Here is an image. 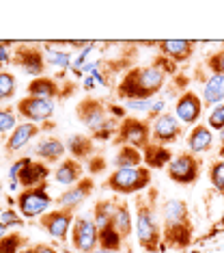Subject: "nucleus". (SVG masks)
I'll return each mask as SVG.
<instances>
[{"label": "nucleus", "mask_w": 224, "mask_h": 253, "mask_svg": "<svg viewBox=\"0 0 224 253\" xmlns=\"http://www.w3.org/2000/svg\"><path fill=\"white\" fill-rule=\"evenodd\" d=\"M166 83H168V74L153 63L147 67H131L117 84V95L125 102L153 100L166 87Z\"/></svg>", "instance_id": "obj_1"}, {"label": "nucleus", "mask_w": 224, "mask_h": 253, "mask_svg": "<svg viewBox=\"0 0 224 253\" xmlns=\"http://www.w3.org/2000/svg\"><path fill=\"white\" fill-rule=\"evenodd\" d=\"M162 218H164V251L166 249H186L192 243L194 227L190 221V210L183 199H168L162 206Z\"/></svg>", "instance_id": "obj_2"}, {"label": "nucleus", "mask_w": 224, "mask_h": 253, "mask_svg": "<svg viewBox=\"0 0 224 253\" xmlns=\"http://www.w3.org/2000/svg\"><path fill=\"white\" fill-rule=\"evenodd\" d=\"M76 117L82 122L84 128L93 134L95 141H108L112 134H117L119 122L95 97H84L82 102H78Z\"/></svg>", "instance_id": "obj_3"}, {"label": "nucleus", "mask_w": 224, "mask_h": 253, "mask_svg": "<svg viewBox=\"0 0 224 253\" xmlns=\"http://www.w3.org/2000/svg\"><path fill=\"white\" fill-rule=\"evenodd\" d=\"M136 236H138V245L147 253L164 251L162 227H160V221L155 216L151 199L138 197L136 201Z\"/></svg>", "instance_id": "obj_4"}, {"label": "nucleus", "mask_w": 224, "mask_h": 253, "mask_svg": "<svg viewBox=\"0 0 224 253\" xmlns=\"http://www.w3.org/2000/svg\"><path fill=\"white\" fill-rule=\"evenodd\" d=\"M151 184V169L147 167H128V169H114L106 180V188L117 195H138L147 191Z\"/></svg>", "instance_id": "obj_5"}, {"label": "nucleus", "mask_w": 224, "mask_h": 253, "mask_svg": "<svg viewBox=\"0 0 224 253\" xmlns=\"http://www.w3.org/2000/svg\"><path fill=\"white\" fill-rule=\"evenodd\" d=\"M114 143L121 145H129L136 149H145L149 143H151V126H149L145 119L140 117H125L119 122L117 134H114Z\"/></svg>", "instance_id": "obj_6"}, {"label": "nucleus", "mask_w": 224, "mask_h": 253, "mask_svg": "<svg viewBox=\"0 0 224 253\" xmlns=\"http://www.w3.org/2000/svg\"><path fill=\"white\" fill-rule=\"evenodd\" d=\"M17 212L22 214V218H37L43 216L45 212H50L52 197L48 193V186H37V188H24L15 199Z\"/></svg>", "instance_id": "obj_7"}, {"label": "nucleus", "mask_w": 224, "mask_h": 253, "mask_svg": "<svg viewBox=\"0 0 224 253\" xmlns=\"http://www.w3.org/2000/svg\"><path fill=\"white\" fill-rule=\"evenodd\" d=\"M200 167H203V163H200L198 156H194L192 152H181L166 167V175L175 184L190 186V184H194L200 177Z\"/></svg>", "instance_id": "obj_8"}, {"label": "nucleus", "mask_w": 224, "mask_h": 253, "mask_svg": "<svg viewBox=\"0 0 224 253\" xmlns=\"http://www.w3.org/2000/svg\"><path fill=\"white\" fill-rule=\"evenodd\" d=\"M71 247L76 253H93L95 249H99V227L95 225V221L86 216H80L73 221Z\"/></svg>", "instance_id": "obj_9"}, {"label": "nucleus", "mask_w": 224, "mask_h": 253, "mask_svg": "<svg viewBox=\"0 0 224 253\" xmlns=\"http://www.w3.org/2000/svg\"><path fill=\"white\" fill-rule=\"evenodd\" d=\"M73 221H76V212L73 210L56 208V210L45 212V214L41 216V221H39V225H41L54 240L67 243V238H71Z\"/></svg>", "instance_id": "obj_10"}, {"label": "nucleus", "mask_w": 224, "mask_h": 253, "mask_svg": "<svg viewBox=\"0 0 224 253\" xmlns=\"http://www.w3.org/2000/svg\"><path fill=\"white\" fill-rule=\"evenodd\" d=\"M15 113L20 115L24 122H31V124L48 122V119L52 117V113H54V100L26 95L15 104Z\"/></svg>", "instance_id": "obj_11"}, {"label": "nucleus", "mask_w": 224, "mask_h": 253, "mask_svg": "<svg viewBox=\"0 0 224 253\" xmlns=\"http://www.w3.org/2000/svg\"><path fill=\"white\" fill-rule=\"evenodd\" d=\"M183 134V126L179 119L175 117V113H162L153 119L151 124V143L168 147L170 143H175Z\"/></svg>", "instance_id": "obj_12"}, {"label": "nucleus", "mask_w": 224, "mask_h": 253, "mask_svg": "<svg viewBox=\"0 0 224 253\" xmlns=\"http://www.w3.org/2000/svg\"><path fill=\"white\" fill-rule=\"evenodd\" d=\"M17 67H22L28 76L32 78H41L45 72V56L41 48H32V45H20L17 50H13V61Z\"/></svg>", "instance_id": "obj_13"}, {"label": "nucleus", "mask_w": 224, "mask_h": 253, "mask_svg": "<svg viewBox=\"0 0 224 253\" xmlns=\"http://www.w3.org/2000/svg\"><path fill=\"white\" fill-rule=\"evenodd\" d=\"M203 100L194 91H183L175 102V117L181 126H196L200 115H203Z\"/></svg>", "instance_id": "obj_14"}, {"label": "nucleus", "mask_w": 224, "mask_h": 253, "mask_svg": "<svg viewBox=\"0 0 224 253\" xmlns=\"http://www.w3.org/2000/svg\"><path fill=\"white\" fill-rule=\"evenodd\" d=\"M93 188H95L93 177L84 175L78 184H73V186L65 188V191H63L59 197H56V206H59V208H63V210H73V212H76L78 206H82L84 201L91 197Z\"/></svg>", "instance_id": "obj_15"}, {"label": "nucleus", "mask_w": 224, "mask_h": 253, "mask_svg": "<svg viewBox=\"0 0 224 253\" xmlns=\"http://www.w3.org/2000/svg\"><path fill=\"white\" fill-rule=\"evenodd\" d=\"M160 54L170 59L172 63H186L196 50V42L192 39H166V42H158Z\"/></svg>", "instance_id": "obj_16"}, {"label": "nucleus", "mask_w": 224, "mask_h": 253, "mask_svg": "<svg viewBox=\"0 0 224 253\" xmlns=\"http://www.w3.org/2000/svg\"><path fill=\"white\" fill-rule=\"evenodd\" d=\"M50 167L41 163V160H28L26 167L20 171V177H17V184L22 188H37V186H43L45 180L50 177Z\"/></svg>", "instance_id": "obj_17"}, {"label": "nucleus", "mask_w": 224, "mask_h": 253, "mask_svg": "<svg viewBox=\"0 0 224 253\" xmlns=\"http://www.w3.org/2000/svg\"><path fill=\"white\" fill-rule=\"evenodd\" d=\"M52 175H54V182L61 186H73L84 177V165L73 158H63L61 165L52 171Z\"/></svg>", "instance_id": "obj_18"}, {"label": "nucleus", "mask_w": 224, "mask_h": 253, "mask_svg": "<svg viewBox=\"0 0 224 253\" xmlns=\"http://www.w3.org/2000/svg\"><path fill=\"white\" fill-rule=\"evenodd\" d=\"M67 154V145L56 136H43L41 141L34 147V156L41 158V163L50 165V163H61Z\"/></svg>", "instance_id": "obj_19"}, {"label": "nucleus", "mask_w": 224, "mask_h": 253, "mask_svg": "<svg viewBox=\"0 0 224 253\" xmlns=\"http://www.w3.org/2000/svg\"><path fill=\"white\" fill-rule=\"evenodd\" d=\"M188 149L198 156V154H205L214 147V132L209 130V126H203V124H196L192 130L188 132Z\"/></svg>", "instance_id": "obj_20"}, {"label": "nucleus", "mask_w": 224, "mask_h": 253, "mask_svg": "<svg viewBox=\"0 0 224 253\" xmlns=\"http://www.w3.org/2000/svg\"><path fill=\"white\" fill-rule=\"evenodd\" d=\"M37 134H39V126L37 124H31V122L17 124V128L11 132L9 141L4 143V149H7V154H13V152H17V149L26 147Z\"/></svg>", "instance_id": "obj_21"}, {"label": "nucleus", "mask_w": 224, "mask_h": 253, "mask_svg": "<svg viewBox=\"0 0 224 253\" xmlns=\"http://www.w3.org/2000/svg\"><path fill=\"white\" fill-rule=\"evenodd\" d=\"M175 158L172 152L164 145H158V143H149V145L142 149V163H145L147 169H164V167L170 165V160Z\"/></svg>", "instance_id": "obj_22"}, {"label": "nucleus", "mask_w": 224, "mask_h": 253, "mask_svg": "<svg viewBox=\"0 0 224 253\" xmlns=\"http://www.w3.org/2000/svg\"><path fill=\"white\" fill-rule=\"evenodd\" d=\"M205 106H218L224 100V76L220 74H209L203 83V95H200Z\"/></svg>", "instance_id": "obj_23"}, {"label": "nucleus", "mask_w": 224, "mask_h": 253, "mask_svg": "<svg viewBox=\"0 0 224 253\" xmlns=\"http://www.w3.org/2000/svg\"><path fill=\"white\" fill-rule=\"evenodd\" d=\"M67 145V152H69V158L73 160H86L95 154V139L93 136H84V134H73L69 136V141L65 143Z\"/></svg>", "instance_id": "obj_24"}, {"label": "nucleus", "mask_w": 224, "mask_h": 253, "mask_svg": "<svg viewBox=\"0 0 224 253\" xmlns=\"http://www.w3.org/2000/svg\"><path fill=\"white\" fill-rule=\"evenodd\" d=\"M26 91H28L26 95L45 97V100H54V97L61 95V89H59V84H56V80H54V78H48V76L32 78Z\"/></svg>", "instance_id": "obj_25"}, {"label": "nucleus", "mask_w": 224, "mask_h": 253, "mask_svg": "<svg viewBox=\"0 0 224 253\" xmlns=\"http://www.w3.org/2000/svg\"><path fill=\"white\" fill-rule=\"evenodd\" d=\"M112 225L123 236V240L129 238L131 229H134V216H131L129 204H125V201H119L117 204V210H114V216H112Z\"/></svg>", "instance_id": "obj_26"}, {"label": "nucleus", "mask_w": 224, "mask_h": 253, "mask_svg": "<svg viewBox=\"0 0 224 253\" xmlns=\"http://www.w3.org/2000/svg\"><path fill=\"white\" fill-rule=\"evenodd\" d=\"M114 169H128V167H140L142 165V152L129 145H121L117 149V156L112 158Z\"/></svg>", "instance_id": "obj_27"}, {"label": "nucleus", "mask_w": 224, "mask_h": 253, "mask_svg": "<svg viewBox=\"0 0 224 253\" xmlns=\"http://www.w3.org/2000/svg\"><path fill=\"white\" fill-rule=\"evenodd\" d=\"M117 204L119 201H112V199H101V201H97L95 204L93 221H95V225L99 229L112 225V216H114V210H117Z\"/></svg>", "instance_id": "obj_28"}, {"label": "nucleus", "mask_w": 224, "mask_h": 253, "mask_svg": "<svg viewBox=\"0 0 224 253\" xmlns=\"http://www.w3.org/2000/svg\"><path fill=\"white\" fill-rule=\"evenodd\" d=\"M123 236H121L114 225H108L99 229V249H106V251H112V253H119L123 249Z\"/></svg>", "instance_id": "obj_29"}, {"label": "nucleus", "mask_w": 224, "mask_h": 253, "mask_svg": "<svg viewBox=\"0 0 224 253\" xmlns=\"http://www.w3.org/2000/svg\"><path fill=\"white\" fill-rule=\"evenodd\" d=\"M43 56H45V65L56 67V70H61V74L65 72L67 67H71V54H69L67 50H54V48H50V45H45Z\"/></svg>", "instance_id": "obj_30"}, {"label": "nucleus", "mask_w": 224, "mask_h": 253, "mask_svg": "<svg viewBox=\"0 0 224 253\" xmlns=\"http://www.w3.org/2000/svg\"><path fill=\"white\" fill-rule=\"evenodd\" d=\"M209 182L216 188V193H220L224 197V160L218 158L209 165Z\"/></svg>", "instance_id": "obj_31"}, {"label": "nucleus", "mask_w": 224, "mask_h": 253, "mask_svg": "<svg viewBox=\"0 0 224 253\" xmlns=\"http://www.w3.org/2000/svg\"><path fill=\"white\" fill-rule=\"evenodd\" d=\"M15 76L11 72H0V104H2L4 100H11V97L15 95Z\"/></svg>", "instance_id": "obj_32"}, {"label": "nucleus", "mask_w": 224, "mask_h": 253, "mask_svg": "<svg viewBox=\"0 0 224 253\" xmlns=\"http://www.w3.org/2000/svg\"><path fill=\"white\" fill-rule=\"evenodd\" d=\"M24 247V238L20 234H9L0 240V253H20Z\"/></svg>", "instance_id": "obj_33"}, {"label": "nucleus", "mask_w": 224, "mask_h": 253, "mask_svg": "<svg viewBox=\"0 0 224 253\" xmlns=\"http://www.w3.org/2000/svg\"><path fill=\"white\" fill-rule=\"evenodd\" d=\"M207 126H209L211 132H218V134L224 130V104L214 106V111L207 117Z\"/></svg>", "instance_id": "obj_34"}, {"label": "nucleus", "mask_w": 224, "mask_h": 253, "mask_svg": "<svg viewBox=\"0 0 224 253\" xmlns=\"http://www.w3.org/2000/svg\"><path fill=\"white\" fill-rule=\"evenodd\" d=\"M17 128V117L11 108H0V134H7Z\"/></svg>", "instance_id": "obj_35"}, {"label": "nucleus", "mask_w": 224, "mask_h": 253, "mask_svg": "<svg viewBox=\"0 0 224 253\" xmlns=\"http://www.w3.org/2000/svg\"><path fill=\"white\" fill-rule=\"evenodd\" d=\"M207 70L209 74H220L224 76V48L222 50H216L207 56Z\"/></svg>", "instance_id": "obj_36"}, {"label": "nucleus", "mask_w": 224, "mask_h": 253, "mask_svg": "<svg viewBox=\"0 0 224 253\" xmlns=\"http://www.w3.org/2000/svg\"><path fill=\"white\" fill-rule=\"evenodd\" d=\"M0 223H4L7 227H20L22 225V214L17 210L7 208V210L0 212Z\"/></svg>", "instance_id": "obj_37"}, {"label": "nucleus", "mask_w": 224, "mask_h": 253, "mask_svg": "<svg viewBox=\"0 0 224 253\" xmlns=\"http://www.w3.org/2000/svg\"><path fill=\"white\" fill-rule=\"evenodd\" d=\"M106 158L99 156V154H95V158H91V163H89V169H91V173H101V171H106Z\"/></svg>", "instance_id": "obj_38"}, {"label": "nucleus", "mask_w": 224, "mask_h": 253, "mask_svg": "<svg viewBox=\"0 0 224 253\" xmlns=\"http://www.w3.org/2000/svg\"><path fill=\"white\" fill-rule=\"evenodd\" d=\"M11 48V43L7 42H0V63H11L13 61V50H9Z\"/></svg>", "instance_id": "obj_39"}, {"label": "nucleus", "mask_w": 224, "mask_h": 253, "mask_svg": "<svg viewBox=\"0 0 224 253\" xmlns=\"http://www.w3.org/2000/svg\"><path fill=\"white\" fill-rule=\"evenodd\" d=\"M34 253H61V251H56L54 247H50V245L39 243V245H34Z\"/></svg>", "instance_id": "obj_40"}, {"label": "nucleus", "mask_w": 224, "mask_h": 253, "mask_svg": "<svg viewBox=\"0 0 224 253\" xmlns=\"http://www.w3.org/2000/svg\"><path fill=\"white\" fill-rule=\"evenodd\" d=\"M93 87H95V78H93V76H89V78L84 80V89H86V91H91Z\"/></svg>", "instance_id": "obj_41"}, {"label": "nucleus", "mask_w": 224, "mask_h": 253, "mask_svg": "<svg viewBox=\"0 0 224 253\" xmlns=\"http://www.w3.org/2000/svg\"><path fill=\"white\" fill-rule=\"evenodd\" d=\"M4 236H9V227L4 225V223H0V240H2Z\"/></svg>", "instance_id": "obj_42"}, {"label": "nucleus", "mask_w": 224, "mask_h": 253, "mask_svg": "<svg viewBox=\"0 0 224 253\" xmlns=\"http://www.w3.org/2000/svg\"><path fill=\"white\" fill-rule=\"evenodd\" d=\"M20 253H34V245H26L24 249H22Z\"/></svg>", "instance_id": "obj_43"}, {"label": "nucleus", "mask_w": 224, "mask_h": 253, "mask_svg": "<svg viewBox=\"0 0 224 253\" xmlns=\"http://www.w3.org/2000/svg\"><path fill=\"white\" fill-rule=\"evenodd\" d=\"M218 158L224 160V145H220V149H218Z\"/></svg>", "instance_id": "obj_44"}, {"label": "nucleus", "mask_w": 224, "mask_h": 253, "mask_svg": "<svg viewBox=\"0 0 224 253\" xmlns=\"http://www.w3.org/2000/svg\"><path fill=\"white\" fill-rule=\"evenodd\" d=\"M218 139H220V145H224V130L220 132V134H218Z\"/></svg>", "instance_id": "obj_45"}]
</instances>
